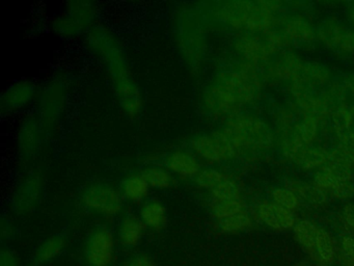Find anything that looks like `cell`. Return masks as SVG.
I'll use <instances>...</instances> for the list:
<instances>
[{
    "label": "cell",
    "instance_id": "cell-3",
    "mask_svg": "<svg viewBox=\"0 0 354 266\" xmlns=\"http://www.w3.org/2000/svg\"><path fill=\"white\" fill-rule=\"evenodd\" d=\"M71 81L67 73L51 75L40 87L35 103V114L38 116L47 139H53L61 128L69 103Z\"/></svg>",
    "mask_w": 354,
    "mask_h": 266
},
{
    "label": "cell",
    "instance_id": "cell-5",
    "mask_svg": "<svg viewBox=\"0 0 354 266\" xmlns=\"http://www.w3.org/2000/svg\"><path fill=\"white\" fill-rule=\"evenodd\" d=\"M97 6L90 0L66 2L61 12L50 21L53 33L63 39H76L86 35L96 24Z\"/></svg>",
    "mask_w": 354,
    "mask_h": 266
},
{
    "label": "cell",
    "instance_id": "cell-44",
    "mask_svg": "<svg viewBox=\"0 0 354 266\" xmlns=\"http://www.w3.org/2000/svg\"><path fill=\"white\" fill-rule=\"evenodd\" d=\"M339 218H341L342 224L346 228L354 231V203L352 202L344 203L341 208V212H339Z\"/></svg>",
    "mask_w": 354,
    "mask_h": 266
},
{
    "label": "cell",
    "instance_id": "cell-42",
    "mask_svg": "<svg viewBox=\"0 0 354 266\" xmlns=\"http://www.w3.org/2000/svg\"><path fill=\"white\" fill-rule=\"evenodd\" d=\"M273 120L279 131L287 130L297 122L295 112L290 107H279L273 114Z\"/></svg>",
    "mask_w": 354,
    "mask_h": 266
},
{
    "label": "cell",
    "instance_id": "cell-40",
    "mask_svg": "<svg viewBox=\"0 0 354 266\" xmlns=\"http://www.w3.org/2000/svg\"><path fill=\"white\" fill-rule=\"evenodd\" d=\"M328 163L335 164L354 172V153L335 143L329 148Z\"/></svg>",
    "mask_w": 354,
    "mask_h": 266
},
{
    "label": "cell",
    "instance_id": "cell-43",
    "mask_svg": "<svg viewBox=\"0 0 354 266\" xmlns=\"http://www.w3.org/2000/svg\"><path fill=\"white\" fill-rule=\"evenodd\" d=\"M339 247L344 260L354 264V236L349 234L342 235L339 239Z\"/></svg>",
    "mask_w": 354,
    "mask_h": 266
},
{
    "label": "cell",
    "instance_id": "cell-34",
    "mask_svg": "<svg viewBox=\"0 0 354 266\" xmlns=\"http://www.w3.org/2000/svg\"><path fill=\"white\" fill-rule=\"evenodd\" d=\"M270 201L290 211H295L298 209L301 200L297 193L289 186H277L270 191Z\"/></svg>",
    "mask_w": 354,
    "mask_h": 266
},
{
    "label": "cell",
    "instance_id": "cell-6",
    "mask_svg": "<svg viewBox=\"0 0 354 266\" xmlns=\"http://www.w3.org/2000/svg\"><path fill=\"white\" fill-rule=\"evenodd\" d=\"M80 202L93 215L111 220L123 214L124 200L119 188L109 181L88 183L80 193Z\"/></svg>",
    "mask_w": 354,
    "mask_h": 266
},
{
    "label": "cell",
    "instance_id": "cell-20",
    "mask_svg": "<svg viewBox=\"0 0 354 266\" xmlns=\"http://www.w3.org/2000/svg\"><path fill=\"white\" fill-rule=\"evenodd\" d=\"M118 188L124 201L140 205L149 199L151 190V187L140 170H132L124 175L120 180Z\"/></svg>",
    "mask_w": 354,
    "mask_h": 266
},
{
    "label": "cell",
    "instance_id": "cell-2",
    "mask_svg": "<svg viewBox=\"0 0 354 266\" xmlns=\"http://www.w3.org/2000/svg\"><path fill=\"white\" fill-rule=\"evenodd\" d=\"M206 20L194 3H180L173 10L171 31L180 57L192 75L204 68L207 55Z\"/></svg>",
    "mask_w": 354,
    "mask_h": 266
},
{
    "label": "cell",
    "instance_id": "cell-21",
    "mask_svg": "<svg viewBox=\"0 0 354 266\" xmlns=\"http://www.w3.org/2000/svg\"><path fill=\"white\" fill-rule=\"evenodd\" d=\"M138 218L142 220L146 230L160 232L169 222V212L167 206L161 200L149 197L140 204Z\"/></svg>",
    "mask_w": 354,
    "mask_h": 266
},
{
    "label": "cell",
    "instance_id": "cell-28",
    "mask_svg": "<svg viewBox=\"0 0 354 266\" xmlns=\"http://www.w3.org/2000/svg\"><path fill=\"white\" fill-rule=\"evenodd\" d=\"M319 228L312 220H297L293 228L294 236L306 251L315 253Z\"/></svg>",
    "mask_w": 354,
    "mask_h": 266
},
{
    "label": "cell",
    "instance_id": "cell-50",
    "mask_svg": "<svg viewBox=\"0 0 354 266\" xmlns=\"http://www.w3.org/2000/svg\"><path fill=\"white\" fill-rule=\"evenodd\" d=\"M344 266H354V264L350 263V262L345 261V260H344Z\"/></svg>",
    "mask_w": 354,
    "mask_h": 266
},
{
    "label": "cell",
    "instance_id": "cell-16",
    "mask_svg": "<svg viewBox=\"0 0 354 266\" xmlns=\"http://www.w3.org/2000/svg\"><path fill=\"white\" fill-rule=\"evenodd\" d=\"M162 164L176 177L194 179L202 170L198 156L187 149H175L165 154Z\"/></svg>",
    "mask_w": 354,
    "mask_h": 266
},
{
    "label": "cell",
    "instance_id": "cell-8",
    "mask_svg": "<svg viewBox=\"0 0 354 266\" xmlns=\"http://www.w3.org/2000/svg\"><path fill=\"white\" fill-rule=\"evenodd\" d=\"M202 103L205 109L214 116H227L236 112L240 104L232 71H223L213 77L203 91Z\"/></svg>",
    "mask_w": 354,
    "mask_h": 266
},
{
    "label": "cell",
    "instance_id": "cell-49",
    "mask_svg": "<svg viewBox=\"0 0 354 266\" xmlns=\"http://www.w3.org/2000/svg\"><path fill=\"white\" fill-rule=\"evenodd\" d=\"M345 15V22L354 29V1L349 2L344 10Z\"/></svg>",
    "mask_w": 354,
    "mask_h": 266
},
{
    "label": "cell",
    "instance_id": "cell-33",
    "mask_svg": "<svg viewBox=\"0 0 354 266\" xmlns=\"http://www.w3.org/2000/svg\"><path fill=\"white\" fill-rule=\"evenodd\" d=\"M245 211L246 206L241 197L227 201L211 202V215L215 220H223Z\"/></svg>",
    "mask_w": 354,
    "mask_h": 266
},
{
    "label": "cell",
    "instance_id": "cell-7",
    "mask_svg": "<svg viewBox=\"0 0 354 266\" xmlns=\"http://www.w3.org/2000/svg\"><path fill=\"white\" fill-rule=\"evenodd\" d=\"M46 135L35 112L24 114L16 128L15 147L18 164L24 170L32 168V164L40 155Z\"/></svg>",
    "mask_w": 354,
    "mask_h": 266
},
{
    "label": "cell",
    "instance_id": "cell-17",
    "mask_svg": "<svg viewBox=\"0 0 354 266\" xmlns=\"http://www.w3.org/2000/svg\"><path fill=\"white\" fill-rule=\"evenodd\" d=\"M257 218L268 228L275 231H285L295 226V213L286 209L272 201H265L256 208Z\"/></svg>",
    "mask_w": 354,
    "mask_h": 266
},
{
    "label": "cell",
    "instance_id": "cell-14",
    "mask_svg": "<svg viewBox=\"0 0 354 266\" xmlns=\"http://www.w3.org/2000/svg\"><path fill=\"white\" fill-rule=\"evenodd\" d=\"M202 14L211 15L213 18L223 22L233 29H245L248 17L252 12L254 2L252 1H227L219 2L212 8H203L198 3Z\"/></svg>",
    "mask_w": 354,
    "mask_h": 266
},
{
    "label": "cell",
    "instance_id": "cell-36",
    "mask_svg": "<svg viewBox=\"0 0 354 266\" xmlns=\"http://www.w3.org/2000/svg\"><path fill=\"white\" fill-rule=\"evenodd\" d=\"M211 202L227 201L241 197L239 185L235 180L225 177L218 185L210 190Z\"/></svg>",
    "mask_w": 354,
    "mask_h": 266
},
{
    "label": "cell",
    "instance_id": "cell-1",
    "mask_svg": "<svg viewBox=\"0 0 354 266\" xmlns=\"http://www.w3.org/2000/svg\"><path fill=\"white\" fill-rule=\"evenodd\" d=\"M84 45L103 64L124 114L138 118L144 107V100L119 37L102 23H96L84 35Z\"/></svg>",
    "mask_w": 354,
    "mask_h": 266
},
{
    "label": "cell",
    "instance_id": "cell-35",
    "mask_svg": "<svg viewBox=\"0 0 354 266\" xmlns=\"http://www.w3.org/2000/svg\"><path fill=\"white\" fill-rule=\"evenodd\" d=\"M320 94L321 96L324 98L326 103L328 104L331 112L343 107V106L347 105L346 101H347L349 95H348L341 81H337H337H333L326 89L320 91Z\"/></svg>",
    "mask_w": 354,
    "mask_h": 266
},
{
    "label": "cell",
    "instance_id": "cell-45",
    "mask_svg": "<svg viewBox=\"0 0 354 266\" xmlns=\"http://www.w3.org/2000/svg\"><path fill=\"white\" fill-rule=\"evenodd\" d=\"M123 266H155L154 262L144 253L133 254L124 261Z\"/></svg>",
    "mask_w": 354,
    "mask_h": 266
},
{
    "label": "cell",
    "instance_id": "cell-26",
    "mask_svg": "<svg viewBox=\"0 0 354 266\" xmlns=\"http://www.w3.org/2000/svg\"><path fill=\"white\" fill-rule=\"evenodd\" d=\"M67 247V238L63 234L49 236L41 242L35 254V260L40 264L48 263L59 257Z\"/></svg>",
    "mask_w": 354,
    "mask_h": 266
},
{
    "label": "cell",
    "instance_id": "cell-23",
    "mask_svg": "<svg viewBox=\"0 0 354 266\" xmlns=\"http://www.w3.org/2000/svg\"><path fill=\"white\" fill-rule=\"evenodd\" d=\"M190 150L198 156V159L210 163L223 161L216 139L212 133H198L190 139Z\"/></svg>",
    "mask_w": 354,
    "mask_h": 266
},
{
    "label": "cell",
    "instance_id": "cell-24",
    "mask_svg": "<svg viewBox=\"0 0 354 266\" xmlns=\"http://www.w3.org/2000/svg\"><path fill=\"white\" fill-rule=\"evenodd\" d=\"M151 188L169 190L177 183V177L171 174L162 163H148L140 170Z\"/></svg>",
    "mask_w": 354,
    "mask_h": 266
},
{
    "label": "cell",
    "instance_id": "cell-22",
    "mask_svg": "<svg viewBox=\"0 0 354 266\" xmlns=\"http://www.w3.org/2000/svg\"><path fill=\"white\" fill-rule=\"evenodd\" d=\"M292 161L300 170L306 172H316L319 168L326 166L329 161V148L322 145H308L300 150Z\"/></svg>",
    "mask_w": 354,
    "mask_h": 266
},
{
    "label": "cell",
    "instance_id": "cell-25",
    "mask_svg": "<svg viewBox=\"0 0 354 266\" xmlns=\"http://www.w3.org/2000/svg\"><path fill=\"white\" fill-rule=\"evenodd\" d=\"M349 25L337 18L329 16L319 22L316 27V41L319 42L323 47L329 50L337 37L345 30Z\"/></svg>",
    "mask_w": 354,
    "mask_h": 266
},
{
    "label": "cell",
    "instance_id": "cell-13",
    "mask_svg": "<svg viewBox=\"0 0 354 266\" xmlns=\"http://www.w3.org/2000/svg\"><path fill=\"white\" fill-rule=\"evenodd\" d=\"M277 28L285 37L287 46L312 45L316 42V27L304 15L297 12L281 15Z\"/></svg>",
    "mask_w": 354,
    "mask_h": 266
},
{
    "label": "cell",
    "instance_id": "cell-47",
    "mask_svg": "<svg viewBox=\"0 0 354 266\" xmlns=\"http://www.w3.org/2000/svg\"><path fill=\"white\" fill-rule=\"evenodd\" d=\"M0 266H19V262L13 251L3 249L0 255Z\"/></svg>",
    "mask_w": 354,
    "mask_h": 266
},
{
    "label": "cell",
    "instance_id": "cell-37",
    "mask_svg": "<svg viewBox=\"0 0 354 266\" xmlns=\"http://www.w3.org/2000/svg\"><path fill=\"white\" fill-rule=\"evenodd\" d=\"M329 51L342 57H354V29L348 26L333 42Z\"/></svg>",
    "mask_w": 354,
    "mask_h": 266
},
{
    "label": "cell",
    "instance_id": "cell-27",
    "mask_svg": "<svg viewBox=\"0 0 354 266\" xmlns=\"http://www.w3.org/2000/svg\"><path fill=\"white\" fill-rule=\"evenodd\" d=\"M289 187H291L297 193L300 200L310 204V205L322 206L328 202V193L319 188L313 182L294 180L292 181Z\"/></svg>",
    "mask_w": 354,
    "mask_h": 266
},
{
    "label": "cell",
    "instance_id": "cell-30",
    "mask_svg": "<svg viewBox=\"0 0 354 266\" xmlns=\"http://www.w3.org/2000/svg\"><path fill=\"white\" fill-rule=\"evenodd\" d=\"M329 125L335 136L347 131L354 130V105H345L331 112Z\"/></svg>",
    "mask_w": 354,
    "mask_h": 266
},
{
    "label": "cell",
    "instance_id": "cell-29",
    "mask_svg": "<svg viewBox=\"0 0 354 266\" xmlns=\"http://www.w3.org/2000/svg\"><path fill=\"white\" fill-rule=\"evenodd\" d=\"M321 122L313 116H302L297 122L294 124V129L297 132L298 136L301 139L304 147L314 145L315 141L320 135Z\"/></svg>",
    "mask_w": 354,
    "mask_h": 266
},
{
    "label": "cell",
    "instance_id": "cell-11",
    "mask_svg": "<svg viewBox=\"0 0 354 266\" xmlns=\"http://www.w3.org/2000/svg\"><path fill=\"white\" fill-rule=\"evenodd\" d=\"M39 85L32 79L14 81L0 96V112L3 116H13L36 103Z\"/></svg>",
    "mask_w": 354,
    "mask_h": 266
},
{
    "label": "cell",
    "instance_id": "cell-48",
    "mask_svg": "<svg viewBox=\"0 0 354 266\" xmlns=\"http://www.w3.org/2000/svg\"><path fill=\"white\" fill-rule=\"evenodd\" d=\"M339 81H341L343 87H345L348 95L354 98V72L346 73Z\"/></svg>",
    "mask_w": 354,
    "mask_h": 266
},
{
    "label": "cell",
    "instance_id": "cell-9",
    "mask_svg": "<svg viewBox=\"0 0 354 266\" xmlns=\"http://www.w3.org/2000/svg\"><path fill=\"white\" fill-rule=\"evenodd\" d=\"M44 172L39 168L26 170L21 178L16 183L11 199L10 208L18 216L28 215L38 207L44 193Z\"/></svg>",
    "mask_w": 354,
    "mask_h": 266
},
{
    "label": "cell",
    "instance_id": "cell-12",
    "mask_svg": "<svg viewBox=\"0 0 354 266\" xmlns=\"http://www.w3.org/2000/svg\"><path fill=\"white\" fill-rule=\"evenodd\" d=\"M304 64L299 52L293 49L281 50L264 64L262 75L265 80L290 85L299 77Z\"/></svg>",
    "mask_w": 354,
    "mask_h": 266
},
{
    "label": "cell",
    "instance_id": "cell-51",
    "mask_svg": "<svg viewBox=\"0 0 354 266\" xmlns=\"http://www.w3.org/2000/svg\"><path fill=\"white\" fill-rule=\"evenodd\" d=\"M299 266H306V265H299Z\"/></svg>",
    "mask_w": 354,
    "mask_h": 266
},
{
    "label": "cell",
    "instance_id": "cell-19",
    "mask_svg": "<svg viewBox=\"0 0 354 266\" xmlns=\"http://www.w3.org/2000/svg\"><path fill=\"white\" fill-rule=\"evenodd\" d=\"M333 71L328 64L318 60H306L302 66L299 79L308 89L319 93L333 82Z\"/></svg>",
    "mask_w": 354,
    "mask_h": 266
},
{
    "label": "cell",
    "instance_id": "cell-4",
    "mask_svg": "<svg viewBox=\"0 0 354 266\" xmlns=\"http://www.w3.org/2000/svg\"><path fill=\"white\" fill-rule=\"evenodd\" d=\"M223 130L236 149H268L275 141L270 125L256 116H232L225 122Z\"/></svg>",
    "mask_w": 354,
    "mask_h": 266
},
{
    "label": "cell",
    "instance_id": "cell-39",
    "mask_svg": "<svg viewBox=\"0 0 354 266\" xmlns=\"http://www.w3.org/2000/svg\"><path fill=\"white\" fill-rule=\"evenodd\" d=\"M339 181L337 175L327 164L313 172L312 182L328 195Z\"/></svg>",
    "mask_w": 354,
    "mask_h": 266
},
{
    "label": "cell",
    "instance_id": "cell-46",
    "mask_svg": "<svg viewBox=\"0 0 354 266\" xmlns=\"http://www.w3.org/2000/svg\"><path fill=\"white\" fill-rule=\"evenodd\" d=\"M16 229L14 226L13 222L8 218H1V222H0V233H1V238L3 240L5 239H10L15 235Z\"/></svg>",
    "mask_w": 354,
    "mask_h": 266
},
{
    "label": "cell",
    "instance_id": "cell-32",
    "mask_svg": "<svg viewBox=\"0 0 354 266\" xmlns=\"http://www.w3.org/2000/svg\"><path fill=\"white\" fill-rule=\"evenodd\" d=\"M315 254L325 266H331L335 257V245L333 236L324 228H319Z\"/></svg>",
    "mask_w": 354,
    "mask_h": 266
},
{
    "label": "cell",
    "instance_id": "cell-38",
    "mask_svg": "<svg viewBox=\"0 0 354 266\" xmlns=\"http://www.w3.org/2000/svg\"><path fill=\"white\" fill-rule=\"evenodd\" d=\"M225 177L227 176L218 168L208 166V168H202V170L192 179V181L198 188L211 190L216 185H218Z\"/></svg>",
    "mask_w": 354,
    "mask_h": 266
},
{
    "label": "cell",
    "instance_id": "cell-31",
    "mask_svg": "<svg viewBox=\"0 0 354 266\" xmlns=\"http://www.w3.org/2000/svg\"><path fill=\"white\" fill-rule=\"evenodd\" d=\"M217 230L223 234H237L252 227V218L248 212L236 214L223 220H215Z\"/></svg>",
    "mask_w": 354,
    "mask_h": 266
},
{
    "label": "cell",
    "instance_id": "cell-18",
    "mask_svg": "<svg viewBox=\"0 0 354 266\" xmlns=\"http://www.w3.org/2000/svg\"><path fill=\"white\" fill-rule=\"evenodd\" d=\"M146 228L138 214L123 213L118 222V243L125 249H133L142 242Z\"/></svg>",
    "mask_w": 354,
    "mask_h": 266
},
{
    "label": "cell",
    "instance_id": "cell-15",
    "mask_svg": "<svg viewBox=\"0 0 354 266\" xmlns=\"http://www.w3.org/2000/svg\"><path fill=\"white\" fill-rule=\"evenodd\" d=\"M281 4L277 1L254 2L246 23L245 30L252 33H265L275 28L281 16Z\"/></svg>",
    "mask_w": 354,
    "mask_h": 266
},
{
    "label": "cell",
    "instance_id": "cell-41",
    "mask_svg": "<svg viewBox=\"0 0 354 266\" xmlns=\"http://www.w3.org/2000/svg\"><path fill=\"white\" fill-rule=\"evenodd\" d=\"M329 195L344 203L350 202V200L354 197V179L339 180L333 187V190L329 193Z\"/></svg>",
    "mask_w": 354,
    "mask_h": 266
},
{
    "label": "cell",
    "instance_id": "cell-10",
    "mask_svg": "<svg viewBox=\"0 0 354 266\" xmlns=\"http://www.w3.org/2000/svg\"><path fill=\"white\" fill-rule=\"evenodd\" d=\"M118 240L111 229L95 227L84 242V261L88 266H113L117 257Z\"/></svg>",
    "mask_w": 354,
    "mask_h": 266
}]
</instances>
